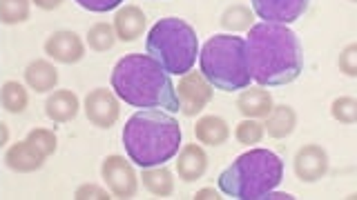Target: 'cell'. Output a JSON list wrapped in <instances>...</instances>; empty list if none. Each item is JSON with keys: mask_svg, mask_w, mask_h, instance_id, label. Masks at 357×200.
Wrapping results in <instances>:
<instances>
[{"mask_svg": "<svg viewBox=\"0 0 357 200\" xmlns=\"http://www.w3.org/2000/svg\"><path fill=\"white\" fill-rule=\"evenodd\" d=\"M145 51L167 74L183 76L192 72L199 53V38L190 22L181 18H161L148 31Z\"/></svg>", "mask_w": 357, "mask_h": 200, "instance_id": "8992f818", "label": "cell"}, {"mask_svg": "<svg viewBox=\"0 0 357 200\" xmlns=\"http://www.w3.org/2000/svg\"><path fill=\"white\" fill-rule=\"evenodd\" d=\"M255 14L264 22L290 25L306 14L310 0H250Z\"/></svg>", "mask_w": 357, "mask_h": 200, "instance_id": "ba28073f", "label": "cell"}, {"mask_svg": "<svg viewBox=\"0 0 357 200\" xmlns=\"http://www.w3.org/2000/svg\"><path fill=\"white\" fill-rule=\"evenodd\" d=\"M45 51H47V56L54 60L72 65L83 58L85 49H83L81 38H78L74 31H59L47 38V42H45Z\"/></svg>", "mask_w": 357, "mask_h": 200, "instance_id": "7c38bea8", "label": "cell"}, {"mask_svg": "<svg viewBox=\"0 0 357 200\" xmlns=\"http://www.w3.org/2000/svg\"><path fill=\"white\" fill-rule=\"evenodd\" d=\"M87 42L94 51H105L114 44V29H112L109 25H105V22H98V25H94L92 29H89Z\"/></svg>", "mask_w": 357, "mask_h": 200, "instance_id": "cb8c5ba5", "label": "cell"}, {"mask_svg": "<svg viewBox=\"0 0 357 200\" xmlns=\"http://www.w3.org/2000/svg\"><path fill=\"white\" fill-rule=\"evenodd\" d=\"M250 11L245 9V7H232L228 9L226 14L221 16V25L230 29V31H239V29H248L252 27L250 25Z\"/></svg>", "mask_w": 357, "mask_h": 200, "instance_id": "484cf974", "label": "cell"}, {"mask_svg": "<svg viewBox=\"0 0 357 200\" xmlns=\"http://www.w3.org/2000/svg\"><path fill=\"white\" fill-rule=\"evenodd\" d=\"M103 178L109 192L119 198H132L137 194V174L121 156H109L103 162Z\"/></svg>", "mask_w": 357, "mask_h": 200, "instance_id": "9c48e42d", "label": "cell"}, {"mask_svg": "<svg viewBox=\"0 0 357 200\" xmlns=\"http://www.w3.org/2000/svg\"><path fill=\"white\" fill-rule=\"evenodd\" d=\"M45 111L54 122H70L78 114V98L67 89H61V92H54L47 98Z\"/></svg>", "mask_w": 357, "mask_h": 200, "instance_id": "e0dca14e", "label": "cell"}, {"mask_svg": "<svg viewBox=\"0 0 357 200\" xmlns=\"http://www.w3.org/2000/svg\"><path fill=\"white\" fill-rule=\"evenodd\" d=\"M112 89L130 107L178 111L176 87L170 74L148 53H130L112 69Z\"/></svg>", "mask_w": 357, "mask_h": 200, "instance_id": "7a4b0ae2", "label": "cell"}, {"mask_svg": "<svg viewBox=\"0 0 357 200\" xmlns=\"http://www.w3.org/2000/svg\"><path fill=\"white\" fill-rule=\"evenodd\" d=\"M121 138L128 158L145 169V167H156L172 160L181 147L183 133L178 120L167 111L139 109L137 114L128 118Z\"/></svg>", "mask_w": 357, "mask_h": 200, "instance_id": "3957f363", "label": "cell"}, {"mask_svg": "<svg viewBox=\"0 0 357 200\" xmlns=\"http://www.w3.org/2000/svg\"><path fill=\"white\" fill-rule=\"evenodd\" d=\"M328 172V156L317 144H308L301 147L295 156V174L299 181L304 183H315Z\"/></svg>", "mask_w": 357, "mask_h": 200, "instance_id": "8fae6325", "label": "cell"}, {"mask_svg": "<svg viewBox=\"0 0 357 200\" xmlns=\"http://www.w3.org/2000/svg\"><path fill=\"white\" fill-rule=\"evenodd\" d=\"M266 129L271 133L273 138H286L288 133H293L295 129V122H297V116L295 111L290 109L288 105H279V107H273L271 114L266 116Z\"/></svg>", "mask_w": 357, "mask_h": 200, "instance_id": "ffe728a7", "label": "cell"}, {"mask_svg": "<svg viewBox=\"0 0 357 200\" xmlns=\"http://www.w3.org/2000/svg\"><path fill=\"white\" fill-rule=\"evenodd\" d=\"M143 185L150 189L152 194L156 196H167L172 194V174L165 169L163 165H156V167H145L143 169Z\"/></svg>", "mask_w": 357, "mask_h": 200, "instance_id": "44dd1931", "label": "cell"}, {"mask_svg": "<svg viewBox=\"0 0 357 200\" xmlns=\"http://www.w3.org/2000/svg\"><path fill=\"white\" fill-rule=\"evenodd\" d=\"M76 198H109L107 192H103V189L98 187H81L76 192Z\"/></svg>", "mask_w": 357, "mask_h": 200, "instance_id": "4dcf8cb0", "label": "cell"}, {"mask_svg": "<svg viewBox=\"0 0 357 200\" xmlns=\"http://www.w3.org/2000/svg\"><path fill=\"white\" fill-rule=\"evenodd\" d=\"M5 160H7V165L11 167V169H16V172H33V169H38V167L43 165L45 156L36 147H33L29 140H25V142L14 144V147L7 151Z\"/></svg>", "mask_w": 357, "mask_h": 200, "instance_id": "2e32d148", "label": "cell"}, {"mask_svg": "<svg viewBox=\"0 0 357 200\" xmlns=\"http://www.w3.org/2000/svg\"><path fill=\"white\" fill-rule=\"evenodd\" d=\"M234 136H237V140L241 142V144H257L261 140V136H264V127L257 122V118H245V120H241L239 125H237V131H234Z\"/></svg>", "mask_w": 357, "mask_h": 200, "instance_id": "d4e9b609", "label": "cell"}, {"mask_svg": "<svg viewBox=\"0 0 357 200\" xmlns=\"http://www.w3.org/2000/svg\"><path fill=\"white\" fill-rule=\"evenodd\" d=\"M78 5L87 11H94V14H103V11H112L116 9L123 0H76Z\"/></svg>", "mask_w": 357, "mask_h": 200, "instance_id": "f1b7e54d", "label": "cell"}, {"mask_svg": "<svg viewBox=\"0 0 357 200\" xmlns=\"http://www.w3.org/2000/svg\"><path fill=\"white\" fill-rule=\"evenodd\" d=\"M333 116L340 122H346V125H353L357 120V100L353 98H337L333 103Z\"/></svg>", "mask_w": 357, "mask_h": 200, "instance_id": "4316f807", "label": "cell"}, {"mask_svg": "<svg viewBox=\"0 0 357 200\" xmlns=\"http://www.w3.org/2000/svg\"><path fill=\"white\" fill-rule=\"evenodd\" d=\"M195 198H197V200H204V198H219V196H217L215 189H201V192H197Z\"/></svg>", "mask_w": 357, "mask_h": 200, "instance_id": "d6a6232c", "label": "cell"}, {"mask_svg": "<svg viewBox=\"0 0 357 200\" xmlns=\"http://www.w3.org/2000/svg\"><path fill=\"white\" fill-rule=\"evenodd\" d=\"M27 140L45 156V158L56 151V138H54V133H50L47 129H33L27 136Z\"/></svg>", "mask_w": 357, "mask_h": 200, "instance_id": "83f0119b", "label": "cell"}, {"mask_svg": "<svg viewBox=\"0 0 357 200\" xmlns=\"http://www.w3.org/2000/svg\"><path fill=\"white\" fill-rule=\"evenodd\" d=\"M176 98H178V109H181L185 116H197L210 103L212 85L199 72H188L183 74L181 81H178Z\"/></svg>", "mask_w": 357, "mask_h": 200, "instance_id": "52a82bcc", "label": "cell"}, {"mask_svg": "<svg viewBox=\"0 0 357 200\" xmlns=\"http://www.w3.org/2000/svg\"><path fill=\"white\" fill-rule=\"evenodd\" d=\"M29 16V0H0V20L5 25L27 20Z\"/></svg>", "mask_w": 357, "mask_h": 200, "instance_id": "603a6c76", "label": "cell"}, {"mask_svg": "<svg viewBox=\"0 0 357 200\" xmlns=\"http://www.w3.org/2000/svg\"><path fill=\"white\" fill-rule=\"evenodd\" d=\"M284 162L271 149H250L241 153L219 176V189L223 196L237 200L266 198L268 192L282 183Z\"/></svg>", "mask_w": 357, "mask_h": 200, "instance_id": "277c9868", "label": "cell"}, {"mask_svg": "<svg viewBox=\"0 0 357 200\" xmlns=\"http://www.w3.org/2000/svg\"><path fill=\"white\" fill-rule=\"evenodd\" d=\"M245 58L252 81L259 87H282L304 72V49L297 33L277 22L252 25L245 38Z\"/></svg>", "mask_w": 357, "mask_h": 200, "instance_id": "6da1fadb", "label": "cell"}, {"mask_svg": "<svg viewBox=\"0 0 357 200\" xmlns=\"http://www.w3.org/2000/svg\"><path fill=\"white\" fill-rule=\"evenodd\" d=\"M206 167H208V156L199 144H185L181 153H178L176 172L188 183L199 181V178L206 174Z\"/></svg>", "mask_w": 357, "mask_h": 200, "instance_id": "4fadbf2b", "label": "cell"}, {"mask_svg": "<svg viewBox=\"0 0 357 200\" xmlns=\"http://www.w3.org/2000/svg\"><path fill=\"white\" fill-rule=\"evenodd\" d=\"M25 81H27V85L33 89V92L43 94V92H50V89H54L56 81H59V74H56L54 65L45 62V60H36V62H31L27 67Z\"/></svg>", "mask_w": 357, "mask_h": 200, "instance_id": "d6986e66", "label": "cell"}, {"mask_svg": "<svg viewBox=\"0 0 357 200\" xmlns=\"http://www.w3.org/2000/svg\"><path fill=\"white\" fill-rule=\"evenodd\" d=\"M33 3H36V7H40V9H56L63 0H33Z\"/></svg>", "mask_w": 357, "mask_h": 200, "instance_id": "1f68e13d", "label": "cell"}, {"mask_svg": "<svg viewBox=\"0 0 357 200\" xmlns=\"http://www.w3.org/2000/svg\"><path fill=\"white\" fill-rule=\"evenodd\" d=\"M201 76L221 92H239L250 87V69L245 58V40L234 33H217L206 40L199 53Z\"/></svg>", "mask_w": 357, "mask_h": 200, "instance_id": "5b68a950", "label": "cell"}, {"mask_svg": "<svg viewBox=\"0 0 357 200\" xmlns=\"http://www.w3.org/2000/svg\"><path fill=\"white\" fill-rule=\"evenodd\" d=\"M114 29H116V36L121 40H126V42L137 40L145 29V14L139 7L121 9L114 18Z\"/></svg>", "mask_w": 357, "mask_h": 200, "instance_id": "9a60e30c", "label": "cell"}, {"mask_svg": "<svg viewBox=\"0 0 357 200\" xmlns=\"http://www.w3.org/2000/svg\"><path fill=\"white\" fill-rule=\"evenodd\" d=\"M0 100H3V107L7 111H11V114H18V111H22L27 107V92H25V87H22V85L9 81L3 87V96H0Z\"/></svg>", "mask_w": 357, "mask_h": 200, "instance_id": "7402d4cb", "label": "cell"}, {"mask_svg": "<svg viewBox=\"0 0 357 200\" xmlns=\"http://www.w3.org/2000/svg\"><path fill=\"white\" fill-rule=\"evenodd\" d=\"M340 67H342V72L349 76L357 74V47L355 44H349V47L344 49V53L340 56Z\"/></svg>", "mask_w": 357, "mask_h": 200, "instance_id": "f546056e", "label": "cell"}, {"mask_svg": "<svg viewBox=\"0 0 357 200\" xmlns=\"http://www.w3.org/2000/svg\"><path fill=\"white\" fill-rule=\"evenodd\" d=\"M195 136H197V140L206 142V144H215L217 147V144H223L230 136L228 122L219 116H204L197 120Z\"/></svg>", "mask_w": 357, "mask_h": 200, "instance_id": "ac0fdd59", "label": "cell"}, {"mask_svg": "<svg viewBox=\"0 0 357 200\" xmlns=\"http://www.w3.org/2000/svg\"><path fill=\"white\" fill-rule=\"evenodd\" d=\"M85 114L96 127H112L119 118V100L107 89H94L85 98Z\"/></svg>", "mask_w": 357, "mask_h": 200, "instance_id": "30bf717a", "label": "cell"}, {"mask_svg": "<svg viewBox=\"0 0 357 200\" xmlns=\"http://www.w3.org/2000/svg\"><path fill=\"white\" fill-rule=\"evenodd\" d=\"M237 107L245 118H266L273 109V96L266 89H248L241 92Z\"/></svg>", "mask_w": 357, "mask_h": 200, "instance_id": "5bb4252c", "label": "cell"}]
</instances>
